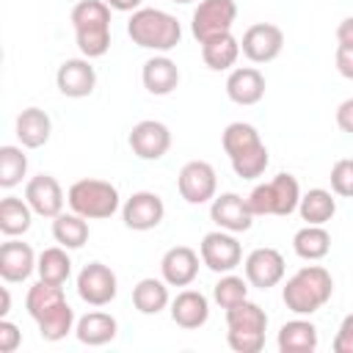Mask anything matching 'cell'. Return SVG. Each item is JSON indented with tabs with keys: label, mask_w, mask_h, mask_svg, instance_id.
Instances as JSON below:
<instances>
[{
	"label": "cell",
	"mask_w": 353,
	"mask_h": 353,
	"mask_svg": "<svg viewBox=\"0 0 353 353\" xmlns=\"http://www.w3.org/2000/svg\"><path fill=\"white\" fill-rule=\"evenodd\" d=\"M334 295V279L323 265H306L292 273L281 290V301L295 314H314Z\"/></svg>",
	"instance_id": "cell-1"
},
{
	"label": "cell",
	"mask_w": 353,
	"mask_h": 353,
	"mask_svg": "<svg viewBox=\"0 0 353 353\" xmlns=\"http://www.w3.org/2000/svg\"><path fill=\"white\" fill-rule=\"evenodd\" d=\"M72 28L83 58H102L110 50V6L105 0H80L72 8Z\"/></svg>",
	"instance_id": "cell-2"
},
{
	"label": "cell",
	"mask_w": 353,
	"mask_h": 353,
	"mask_svg": "<svg viewBox=\"0 0 353 353\" xmlns=\"http://www.w3.org/2000/svg\"><path fill=\"white\" fill-rule=\"evenodd\" d=\"M127 36L132 39V44H138L143 50L168 52L179 44L182 28H179L176 17H171L168 11L138 8V11H132V17L127 22Z\"/></svg>",
	"instance_id": "cell-3"
},
{
	"label": "cell",
	"mask_w": 353,
	"mask_h": 353,
	"mask_svg": "<svg viewBox=\"0 0 353 353\" xmlns=\"http://www.w3.org/2000/svg\"><path fill=\"white\" fill-rule=\"evenodd\" d=\"M226 342L234 353H259L265 347L268 314L254 301H240L237 306L226 309Z\"/></svg>",
	"instance_id": "cell-4"
},
{
	"label": "cell",
	"mask_w": 353,
	"mask_h": 353,
	"mask_svg": "<svg viewBox=\"0 0 353 353\" xmlns=\"http://www.w3.org/2000/svg\"><path fill=\"white\" fill-rule=\"evenodd\" d=\"M245 201L254 215H290L301 204V185L292 174H276L270 182L256 185Z\"/></svg>",
	"instance_id": "cell-5"
},
{
	"label": "cell",
	"mask_w": 353,
	"mask_h": 353,
	"mask_svg": "<svg viewBox=\"0 0 353 353\" xmlns=\"http://www.w3.org/2000/svg\"><path fill=\"white\" fill-rule=\"evenodd\" d=\"M66 201L72 212L88 221H99V218H110L119 210V190L105 179H77L69 188Z\"/></svg>",
	"instance_id": "cell-6"
},
{
	"label": "cell",
	"mask_w": 353,
	"mask_h": 353,
	"mask_svg": "<svg viewBox=\"0 0 353 353\" xmlns=\"http://www.w3.org/2000/svg\"><path fill=\"white\" fill-rule=\"evenodd\" d=\"M237 19V3L234 0H201L190 17V30L196 41H207L212 36L229 33Z\"/></svg>",
	"instance_id": "cell-7"
},
{
	"label": "cell",
	"mask_w": 353,
	"mask_h": 353,
	"mask_svg": "<svg viewBox=\"0 0 353 353\" xmlns=\"http://www.w3.org/2000/svg\"><path fill=\"white\" fill-rule=\"evenodd\" d=\"M199 256L212 273H232L243 259V248H240L234 232L218 229V232H207L201 237Z\"/></svg>",
	"instance_id": "cell-8"
},
{
	"label": "cell",
	"mask_w": 353,
	"mask_h": 353,
	"mask_svg": "<svg viewBox=\"0 0 353 353\" xmlns=\"http://www.w3.org/2000/svg\"><path fill=\"white\" fill-rule=\"evenodd\" d=\"M176 188L188 204H207L215 199V190H218L215 168L207 160H190L182 165L176 176Z\"/></svg>",
	"instance_id": "cell-9"
},
{
	"label": "cell",
	"mask_w": 353,
	"mask_h": 353,
	"mask_svg": "<svg viewBox=\"0 0 353 353\" xmlns=\"http://www.w3.org/2000/svg\"><path fill=\"white\" fill-rule=\"evenodd\" d=\"M119 292L116 273L102 262H88L77 273V295L88 306H108Z\"/></svg>",
	"instance_id": "cell-10"
},
{
	"label": "cell",
	"mask_w": 353,
	"mask_h": 353,
	"mask_svg": "<svg viewBox=\"0 0 353 353\" xmlns=\"http://www.w3.org/2000/svg\"><path fill=\"white\" fill-rule=\"evenodd\" d=\"M281 47H284V33H281L279 25H270V22L251 25L243 33V41H240V50H243V55L251 63H270V61H276Z\"/></svg>",
	"instance_id": "cell-11"
},
{
	"label": "cell",
	"mask_w": 353,
	"mask_h": 353,
	"mask_svg": "<svg viewBox=\"0 0 353 353\" xmlns=\"http://www.w3.org/2000/svg\"><path fill=\"white\" fill-rule=\"evenodd\" d=\"M163 215H165V204H163V199H160L157 193H152V190H138V193H132V196L124 201V207H121V221H124V226L132 229V232H149V229L160 226Z\"/></svg>",
	"instance_id": "cell-12"
},
{
	"label": "cell",
	"mask_w": 353,
	"mask_h": 353,
	"mask_svg": "<svg viewBox=\"0 0 353 353\" xmlns=\"http://www.w3.org/2000/svg\"><path fill=\"white\" fill-rule=\"evenodd\" d=\"M127 143H130L135 157H141V160H160L171 149V130L163 121L143 119V121H138L130 130Z\"/></svg>",
	"instance_id": "cell-13"
},
{
	"label": "cell",
	"mask_w": 353,
	"mask_h": 353,
	"mask_svg": "<svg viewBox=\"0 0 353 353\" xmlns=\"http://www.w3.org/2000/svg\"><path fill=\"white\" fill-rule=\"evenodd\" d=\"M55 85L69 99H83L97 88V69L91 58H66L55 72Z\"/></svg>",
	"instance_id": "cell-14"
},
{
	"label": "cell",
	"mask_w": 353,
	"mask_h": 353,
	"mask_svg": "<svg viewBox=\"0 0 353 353\" xmlns=\"http://www.w3.org/2000/svg\"><path fill=\"white\" fill-rule=\"evenodd\" d=\"M210 218L218 229H226V232H248L251 223H254V212L248 207V201L237 193H221L212 199L210 204Z\"/></svg>",
	"instance_id": "cell-15"
},
{
	"label": "cell",
	"mask_w": 353,
	"mask_h": 353,
	"mask_svg": "<svg viewBox=\"0 0 353 353\" xmlns=\"http://www.w3.org/2000/svg\"><path fill=\"white\" fill-rule=\"evenodd\" d=\"M25 201L30 204V210L41 218H55L63 212V190L58 185L55 176L50 174H39L25 185Z\"/></svg>",
	"instance_id": "cell-16"
},
{
	"label": "cell",
	"mask_w": 353,
	"mask_h": 353,
	"mask_svg": "<svg viewBox=\"0 0 353 353\" xmlns=\"http://www.w3.org/2000/svg\"><path fill=\"white\" fill-rule=\"evenodd\" d=\"M245 279L259 290L276 287L284 279V256L276 248H254L245 256Z\"/></svg>",
	"instance_id": "cell-17"
},
{
	"label": "cell",
	"mask_w": 353,
	"mask_h": 353,
	"mask_svg": "<svg viewBox=\"0 0 353 353\" xmlns=\"http://www.w3.org/2000/svg\"><path fill=\"white\" fill-rule=\"evenodd\" d=\"M36 262H39V256L22 240H8L0 245V276L8 284L30 279V273L36 270Z\"/></svg>",
	"instance_id": "cell-18"
},
{
	"label": "cell",
	"mask_w": 353,
	"mask_h": 353,
	"mask_svg": "<svg viewBox=\"0 0 353 353\" xmlns=\"http://www.w3.org/2000/svg\"><path fill=\"white\" fill-rule=\"evenodd\" d=\"M160 273L168 287H188L199 276V254L188 245H174L163 254Z\"/></svg>",
	"instance_id": "cell-19"
},
{
	"label": "cell",
	"mask_w": 353,
	"mask_h": 353,
	"mask_svg": "<svg viewBox=\"0 0 353 353\" xmlns=\"http://www.w3.org/2000/svg\"><path fill=\"white\" fill-rule=\"evenodd\" d=\"M226 97L234 105H256L265 97V74L256 66L232 69L226 77Z\"/></svg>",
	"instance_id": "cell-20"
},
{
	"label": "cell",
	"mask_w": 353,
	"mask_h": 353,
	"mask_svg": "<svg viewBox=\"0 0 353 353\" xmlns=\"http://www.w3.org/2000/svg\"><path fill=\"white\" fill-rule=\"evenodd\" d=\"M171 320L179 328H201L210 320V301L204 292L199 290H182L174 301H171Z\"/></svg>",
	"instance_id": "cell-21"
},
{
	"label": "cell",
	"mask_w": 353,
	"mask_h": 353,
	"mask_svg": "<svg viewBox=\"0 0 353 353\" xmlns=\"http://www.w3.org/2000/svg\"><path fill=\"white\" fill-rule=\"evenodd\" d=\"M141 80L143 88L154 97H165L179 85V66L168 58V55H154L143 63L141 69Z\"/></svg>",
	"instance_id": "cell-22"
},
{
	"label": "cell",
	"mask_w": 353,
	"mask_h": 353,
	"mask_svg": "<svg viewBox=\"0 0 353 353\" xmlns=\"http://www.w3.org/2000/svg\"><path fill=\"white\" fill-rule=\"evenodd\" d=\"M116 334H119V323H116V317L108 314V312H88V314H83V317L77 320V325H74V336H77L83 345H88V347L108 345V342L116 339Z\"/></svg>",
	"instance_id": "cell-23"
},
{
	"label": "cell",
	"mask_w": 353,
	"mask_h": 353,
	"mask_svg": "<svg viewBox=\"0 0 353 353\" xmlns=\"http://www.w3.org/2000/svg\"><path fill=\"white\" fill-rule=\"evenodd\" d=\"M52 121L41 108H25L17 116V138L25 149H39L50 141Z\"/></svg>",
	"instance_id": "cell-24"
},
{
	"label": "cell",
	"mask_w": 353,
	"mask_h": 353,
	"mask_svg": "<svg viewBox=\"0 0 353 353\" xmlns=\"http://www.w3.org/2000/svg\"><path fill=\"white\" fill-rule=\"evenodd\" d=\"M240 41L229 33H221V36H212L207 41H201V58L204 63L212 69V72H226L234 66V61L240 58Z\"/></svg>",
	"instance_id": "cell-25"
},
{
	"label": "cell",
	"mask_w": 353,
	"mask_h": 353,
	"mask_svg": "<svg viewBox=\"0 0 353 353\" xmlns=\"http://www.w3.org/2000/svg\"><path fill=\"white\" fill-rule=\"evenodd\" d=\"M276 342L281 353H312L317 350V328L309 320H290L279 328Z\"/></svg>",
	"instance_id": "cell-26"
},
{
	"label": "cell",
	"mask_w": 353,
	"mask_h": 353,
	"mask_svg": "<svg viewBox=\"0 0 353 353\" xmlns=\"http://www.w3.org/2000/svg\"><path fill=\"white\" fill-rule=\"evenodd\" d=\"M88 218L77 215V212H61L52 218V237L58 245L74 251V248H83L85 240H88Z\"/></svg>",
	"instance_id": "cell-27"
},
{
	"label": "cell",
	"mask_w": 353,
	"mask_h": 353,
	"mask_svg": "<svg viewBox=\"0 0 353 353\" xmlns=\"http://www.w3.org/2000/svg\"><path fill=\"white\" fill-rule=\"evenodd\" d=\"M66 251L69 248H63V245H52V248H44L39 254L36 273H39L41 281L58 284V287H63L69 281V276H72V259H69Z\"/></svg>",
	"instance_id": "cell-28"
},
{
	"label": "cell",
	"mask_w": 353,
	"mask_h": 353,
	"mask_svg": "<svg viewBox=\"0 0 353 353\" xmlns=\"http://www.w3.org/2000/svg\"><path fill=\"white\" fill-rule=\"evenodd\" d=\"M36 325H39V334H41V339H47V342H61L69 331H74V309L66 303V301H61V303H55L52 309H47L44 314H39L36 317Z\"/></svg>",
	"instance_id": "cell-29"
},
{
	"label": "cell",
	"mask_w": 353,
	"mask_h": 353,
	"mask_svg": "<svg viewBox=\"0 0 353 353\" xmlns=\"http://www.w3.org/2000/svg\"><path fill=\"white\" fill-rule=\"evenodd\" d=\"M298 212L306 223H314V226H323L328 223L334 215H336V199L331 196V190H323V188H312L301 196V204H298Z\"/></svg>",
	"instance_id": "cell-30"
},
{
	"label": "cell",
	"mask_w": 353,
	"mask_h": 353,
	"mask_svg": "<svg viewBox=\"0 0 353 353\" xmlns=\"http://www.w3.org/2000/svg\"><path fill=\"white\" fill-rule=\"evenodd\" d=\"M292 248L301 259L306 262H317L323 256H328L331 251V234L323 229V226H314V223H306L303 229L295 232L292 237Z\"/></svg>",
	"instance_id": "cell-31"
},
{
	"label": "cell",
	"mask_w": 353,
	"mask_h": 353,
	"mask_svg": "<svg viewBox=\"0 0 353 353\" xmlns=\"http://www.w3.org/2000/svg\"><path fill=\"white\" fill-rule=\"evenodd\" d=\"M132 303H135V309L141 314H157V312H163L171 303L165 279H141L132 287Z\"/></svg>",
	"instance_id": "cell-32"
},
{
	"label": "cell",
	"mask_w": 353,
	"mask_h": 353,
	"mask_svg": "<svg viewBox=\"0 0 353 353\" xmlns=\"http://www.w3.org/2000/svg\"><path fill=\"white\" fill-rule=\"evenodd\" d=\"M33 210L25 199H17V196H6L0 201V232L6 237H17V234H25L30 229V221H33Z\"/></svg>",
	"instance_id": "cell-33"
},
{
	"label": "cell",
	"mask_w": 353,
	"mask_h": 353,
	"mask_svg": "<svg viewBox=\"0 0 353 353\" xmlns=\"http://www.w3.org/2000/svg\"><path fill=\"white\" fill-rule=\"evenodd\" d=\"M221 143H223V152L229 154V160H234V157H240V154H245V152L262 146V138H259V132H256L254 124L232 121V124L223 130Z\"/></svg>",
	"instance_id": "cell-34"
},
{
	"label": "cell",
	"mask_w": 353,
	"mask_h": 353,
	"mask_svg": "<svg viewBox=\"0 0 353 353\" xmlns=\"http://www.w3.org/2000/svg\"><path fill=\"white\" fill-rule=\"evenodd\" d=\"M28 174V157L19 146H0V188L11 190Z\"/></svg>",
	"instance_id": "cell-35"
},
{
	"label": "cell",
	"mask_w": 353,
	"mask_h": 353,
	"mask_svg": "<svg viewBox=\"0 0 353 353\" xmlns=\"http://www.w3.org/2000/svg\"><path fill=\"white\" fill-rule=\"evenodd\" d=\"M61 301H66V295H63V287H58V284H47V281H36L30 290H28V298H25V309H28V314L36 320L39 314H44L47 309H52L55 303H61Z\"/></svg>",
	"instance_id": "cell-36"
},
{
	"label": "cell",
	"mask_w": 353,
	"mask_h": 353,
	"mask_svg": "<svg viewBox=\"0 0 353 353\" xmlns=\"http://www.w3.org/2000/svg\"><path fill=\"white\" fill-rule=\"evenodd\" d=\"M212 298H215V303H218L221 309L237 306L240 301L248 298V279H240V276H232V273L221 276V281H218L215 290H212Z\"/></svg>",
	"instance_id": "cell-37"
},
{
	"label": "cell",
	"mask_w": 353,
	"mask_h": 353,
	"mask_svg": "<svg viewBox=\"0 0 353 353\" xmlns=\"http://www.w3.org/2000/svg\"><path fill=\"white\" fill-rule=\"evenodd\" d=\"M268 163H270V157H268V146L262 143V146H256V149H251V152L234 157V160H232V168H234V174H237L240 179H256V176L265 174Z\"/></svg>",
	"instance_id": "cell-38"
},
{
	"label": "cell",
	"mask_w": 353,
	"mask_h": 353,
	"mask_svg": "<svg viewBox=\"0 0 353 353\" xmlns=\"http://www.w3.org/2000/svg\"><path fill=\"white\" fill-rule=\"evenodd\" d=\"M331 190L336 196H345V199H353V160L350 157H342L331 165Z\"/></svg>",
	"instance_id": "cell-39"
},
{
	"label": "cell",
	"mask_w": 353,
	"mask_h": 353,
	"mask_svg": "<svg viewBox=\"0 0 353 353\" xmlns=\"http://www.w3.org/2000/svg\"><path fill=\"white\" fill-rule=\"evenodd\" d=\"M22 345V331L11 320H0V353H14Z\"/></svg>",
	"instance_id": "cell-40"
},
{
	"label": "cell",
	"mask_w": 353,
	"mask_h": 353,
	"mask_svg": "<svg viewBox=\"0 0 353 353\" xmlns=\"http://www.w3.org/2000/svg\"><path fill=\"white\" fill-rule=\"evenodd\" d=\"M334 353H353V312L342 317L339 331L334 336Z\"/></svg>",
	"instance_id": "cell-41"
},
{
	"label": "cell",
	"mask_w": 353,
	"mask_h": 353,
	"mask_svg": "<svg viewBox=\"0 0 353 353\" xmlns=\"http://www.w3.org/2000/svg\"><path fill=\"white\" fill-rule=\"evenodd\" d=\"M334 61H336V72H339L342 77L353 80V44H339Z\"/></svg>",
	"instance_id": "cell-42"
},
{
	"label": "cell",
	"mask_w": 353,
	"mask_h": 353,
	"mask_svg": "<svg viewBox=\"0 0 353 353\" xmlns=\"http://www.w3.org/2000/svg\"><path fill=\"white\" fill-rule=\"evenodd\" d=\"M336 127L347 135H353V97L345 99L339 108H336Z\"/></svg>",
	"instance_id": "cell-43"
},
{
	"label": "cell",
	"mask_w": 353,
	"mask_h": 353,
	"mask_svg": "<svg viewBox=\"0 0 353 353\" xmlns=\"http://www.w3.org/2000/svg\"><path fill=\"white\" fill-rule=\"evenodd\" d=\"M336 41L339 44H353V17H345L336 28Z\"/></svg>",
	"instance_id": "cell-44"
},
{
	"label": "cell",
	"mask_w": 353,
	"mask_h": 353,
	"mask_svg": "<svg viewBox=\"0 0 353 353\" xmlns=\"http://www.w3.org/2000/svg\"><path fill=\"white\" fill-rule=\"evenodd\" d=\"M113 11H138L143 0H105Z\"/></svg>",
	"instance_id": "cell-45"
},
{
	"label": "cell",
	"mask_w": 353,
	"mask_h": 353,
	"mask_svg": "<svg viewBox=\"0 0 353 353\" xmlns=\"http://www.w3.org/2000/svg\"><path fill=\"white\" fill-rule=\"evenodd\" d=\"M0 295H3V306H0V317H6V314L11 312V295H8V287H3V290H0Z\"/></svg>",
	"instance_id": "cell-46"
},
{
	"label": "cell",
	"mask_w": 353,
	"mask_h": 353,
	"mask_svg": "<svg viewBox=\"0 0 353 353\" xmlns=\"http://www.w3.org/2000/svg\"><path fill=\"white\" fill-rule=\"evenodd\" d=\"M171 3H193V0H171Z\"/></svg>",
	"instance_id": "cell-47"
}]
</instances>
